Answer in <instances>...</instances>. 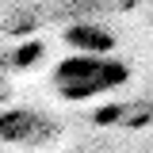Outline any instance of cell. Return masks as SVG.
Listing matches in <instances>:
<instances>
[{
	"label": "cell",
	"instance_id": "6da1fadb",
	"mask_svg": "<svg viewBox=\"0 0 153 153\" xmlns=\"http://www.w3.org/2000/svg\"><path fill=\"white\" fill-rule=\"evenodd\" d=\"M50 84L61 100L69 103H88L96 96L119 92L130 84V65L111 50H76V54L61 57L50 73Z\"/></svg>",
	"mask_w": 153,
	"mask_h": 153
},
{
	"label": "cell",
	"instance_id": "7a4b0ae2",
	"mask_svg": "<svg viewBox=\"0 0 153 153\" xmlns=\"http://www.w3.org/2000/svg\"><path fill=\"white\" fill-rule=\"evenodd\" d=\"M61 138H65V130L42 111H4L0 115V142H8L16 149L42 153V149H54Z\"/></svg>",
	"mask_w": 153,
	"mask_h": 153
}]
</instances>
